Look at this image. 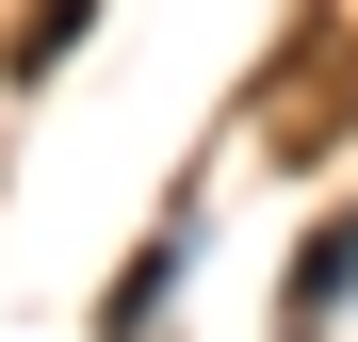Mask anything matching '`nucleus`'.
I'll use <instances>...</instances> for the list:
<instances>
[{
  "label": "nucleus",
  "instance_id": "obj_1",
  "mask_svg": "<svg viewBox=\"0 0 358 342\" xmlns=\"http://www.w3.org/2000/svg\"><path fill=\"white\" fill-rule=\"evenodd\" d=\"M342 294H358V228H342V245H326V261H293V342H310V326H326Z\"/></svg>",
  "mask_w": 358,
  "mask_h": 342
}]
</instances>
